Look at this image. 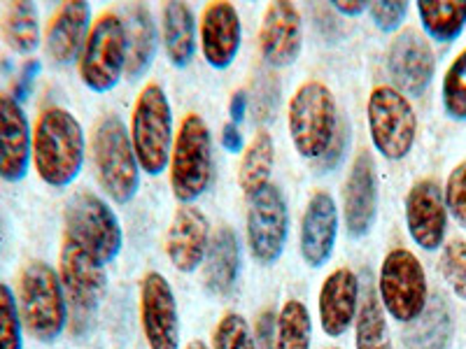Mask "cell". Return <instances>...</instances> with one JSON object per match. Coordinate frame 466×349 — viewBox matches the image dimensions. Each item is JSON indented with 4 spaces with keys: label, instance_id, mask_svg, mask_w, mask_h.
<instances>
[{
    "label": "cell",
    "instance_id": "obj_16",
    "mask_svg": "<svg viewBox=\"0 0 466 349\" xmlns=\"http://www.w3.org/2000/svg\"><path fill=\"white\" fill-rule=\"evenodd\" d=\"M378 217V174L369 149H360L343 186V222L350 238H364Z\"/></svg>",
    "mask_w": 466,
    "mask_h": 349
},
{
    "label": "cell",
    "instance_id": "obj_39",
    "mask_svg": "<svg viewBox=\"0 0 466 349\" xmlns=\"http://www.w3.org/2000/svg\"><path fill=\"white\" fill-rule=\"evenodd\" d=\"M369 15L382 33H394L401 28L403 19H406L408 3H371Z\"/></svg>",
    "mask_w": 466,
    "mask_h": 349
},
{
    "label": "cell",
    "instance_id": "obj_28",
    "mask_svg": "<svg viewBox=\"0 0 466 349\" xmlns=\"http://www.w3.org/2000/svg\"><path fill=\"white\" fill-rule=\"evenodd\" d=\"M276 164V143L268 131H259L243 152L238 168V184L245 196H255L270 184V173Z\"/></svg>",
    "mask_w": 466,
    "mask_h": 349
},
{
    "label": "cell",
    "instance_id": "obj_1",
    "mask_svg": "<svg viewBox=\"0 0 466 349\" xmlns=\"http://www.w3.org/2000/svg\"><path fill=\"white\" fill-rule=\"evenodd\" d=\"M85 131L66 107H47L33 128V165L37 177L54 189H66L85 168Z\"/></svg>",
    "mask_w": 466,
    "mask_h": 349
},
{
    "label": "cell",
    "instance_id": "obj_15",
    "mask_svg": "<svg viewBox=\"0 0 466 349\" xmlns=\"http://www.w3.org/2000/svg\"><path fill=\"white\" fill-rule=\"evenodd\" d=\"M406 226L424 252H436L445 243L448 233V205L443 189L431 177H422L406 194Z\"/></svg>",
    "mask_w": 466,
    "mask_h": 349
},
{
    "label": "cell",
    "instance_id": "obj_18",
    "mask_svg": "<svg viewBox=\"0 0 466 349\" xmlns=\"http://www.w3.org/2000/svg\"><path fill=\"white\" fill-rule=\"evenodd\" d=\"M303 47V26L294 3H270L259 28L261 56L273 68H287Z\"/></svg>",
    "mask_w": 466,
    "mask_h": 349
},
{
    "label": "cell",
    "instance_id": "obj_17",
    "mask_svg": "<svg viewBox=\"0 0 466 349\" xmlns=\"http://www.w3.org/2000/svg\"><path fill=\"white\" fill-rule=\"evenodd\" d=\"M33 161V131L22 103L0 94V180L22 182Z\"/></svg>",
    "mask_w": 466,
    "mask_h": 349
},
{
    "label": "cell",
    "instance_id": "obj_10",
    "mask_svg": "<svg viewBox=\"0 0 466 349\" xmlns=\"http://www.w3.org/2000/svg\"><path fill=\"white\" fill-rule=\"evenodd\" d=\"M369 133L371 143L387 161H401L413 152L418 140V115L408 95L394 86H376L369 95Z\"/></svg>",
    "mask_w": 466,
    "mask_h": 349
},
{
    "label": "cell",
    "instance_id": "obj_24",
    "mask_svg": "<svg viewBox=\"0 0 466 349\" xmlns=\"http://www.w3.org/2000/svg\"><path fill=\"white\" fill-rule=\"evenodd\" d=\"M240 273V243L236 231L219 228L210 238L206 261H203V284L212 296H227Z\"/></svg>",
    "mask_w": 466,
    "mask_h": 349
},
{
    "label": "cell",
    "instance_id": "obj_8",
    "mask_svg": "<svg viewBox=\"0 0 466 349\" xmlns=\"http://www.w3.org/2000/svg\"><path fill=\"white\" fill-rule=\"evenodd\" d=\"M66 238L103 265L115 261L124 244L122 224L115 210L91 191L75 194L66 205Z\"/></svg>",
    "mask_w": 466,
    "mask_h": 349
},
{
    "label": "cell",
    "instance_id": "obj_12",
    "mask_svg": "<svg viewBox=\"0 0 466 349\" xmlns=\"http://www.w3.org/2000/svg\"><path fill=\"white\" fill-rule=\"evenodd\" d=\"M289 235V212L282 191L268 184L249 198L248 244L259 264L273 265L285 252Z\"/></svg>",
    "mask_w": 466,
    "mask_h": 349
},
{
    "label": "cell",
    "instance_id": "obj_21",
    "mask_svg": "<svg viewBox=\"0 0 466 349\" xmlns=\"http://www.w3.org/2000/svg\"><path fill=\"white\" fill-rule=\"evenodd\" d=\"M339 238V207L329 191H315L301 219V256L308 265L322 268L334 254Z\"/></svg>",
    "mask_w": 466,
    "mask_h": 349
},
{
    "label": "cell",
    "instance_id": "obj_22",
    "mask_svg": "<svg viewBox=\"0 0 466 349\" xmlns=\"http://www.w3.org/2000/svg\"><path fill=\"white\" fill-rule=\"evenodd\" d=\"M360 280L350 268L334 270L319 289V322L329 338H340L357 322L360 313Z\"/></svg>",
    "mask_w": 466,
    "mask_h": 349
},
{
    "label": "cell",
    "instance_id": "obj_11",
    "mask_svg": "<svg viewBox=\"0 0 466 349\" xmlns=\"http://www.w3.org/2000/svg\"><path fill=\"white\" fill-rule=\"evenodd\" d=\"M127 73V33L122 16L103 12L91 26L85 49L80 54V77L94 94L115 89Z\"/></svg>",
    "mask_w": 466,
    "mask_h": 349
},
{
    "label": "cell",
    "instance_id": "obj_32",
    "mask_svg": "<svg viewBox=\"0 0 466 349\" xmlns=\"http://www.w3.org/2000/svg\"><path fill=\"white\" fill-rule=\"evenodd\" d=\"M313 343V319L301 301H285L278 314L276 349H310Z\"/></svg>",
    "mask_w": 466,
    "mask_h": 349
},
{
    "label": "cell",
    "instance_id": "obj_4",
    "mask_svg": "<svg viewBox=\"0 0 466 349\" xmlns=\"http://www.w3.org/2000/svg\"><path fill=\"white\" fill-rule=\"evenodd\" d=\"M91 154L98 184L115 203L133 201L140 186V164L133 152L131 133L119 116L107 115L96 124Z\"/></svg>",
    "mask_w": 466,
    "mask_h": 349
},
{
    "label": "cell",
    "instance_id": "obj_30",
    "mask_svg": "<svg viewBox=\"0 0 466 349\" xmlns=\"http://www.w3.org/2000/svg\"><path fill=\"white\" fill-rule=\"evenodd\" d=\"M3 40L16 54H33L40 45V15L33 3H12L0 22Z\"/></svg>",
    "mask_w": 466,
    "mask_h": 349
},
{
    "label": "cell",
    "instance_id": "obj_9",
    "mask_svg": "<svg viewBox=\"0 0 466 349\" xmlns=\"http://www.w3.org/2000/svg\"><path fill=\"white\" fill-rule=\"evenodd\" d=\"M380 305L394 322L413 324L430 303L427 273L418 256L406 247L392 249L385 256L378 277Z\"/></svg>",
    "mask_w": 466,
    "mask_h": 349
},
{
    "label": "cell",
    "instance_id": "obj_38",
    "mask_svg": "<svg viewBox=\"0 0 466 349\" xmlns=\"http://www.w3.org/2000/svg\"><path fill=\"white\" fill-rule=\"evenodd\" d=\"M448 214H452L461 228H466V159L451 170L443 186Z\"/></svg>",
    "mask_w": 466,
    "mask_h": 349
},
{
    "label": "cell",
    "instance_id": "obj_33",
    "mask_svg": "<svg viewBox=\"0 0 466 349\" xmlns=\"http://www.w3.org/2000/svg\"><path fill=\"white\" fill-rule=\"evenodd\" d=\"M441 101L445 115L455 122H466V49H461L443 75Z\"/></svg>",
    "mask_w": 466,
    "mask_h": 349
},
{
    "label": "cell",
    "instance_id": "obj_3",
    "mask_svg": "<svg viewBox=\"0 0 466 349\" xmlns=\"http://www.w3.org/2000/svg\"><path fill=\"white\" fill-rule=\"evenodd\" d=\"M19 314L31 338L52 344L68 326V305L56 270L45 261H31L19 277Z\"/></svg>",
    "mask_w": 466,
    "mask_h": 349
},
{
    "label": "cell",
    "instance_id": "obj_45",
    "mask_svg": "<svg viewBox=\"0 0 466 349\" xmlns=\"http://www.w3.org/2000/svg\"><path fill=\"white\" fill-rule=\"evenodd\" d=\"M371 3H360V0H336L331 3V10L339 12L340 16H360L364 12H369Z\"/></svg>",
    "mask_w": 466,
    "mask_h": 349
},
{
    "label": "cell",
    "instance_id": "obj_31",
    "mask_svg": "<svg viewBox=\"0 0 466 349\" xmlns=\"http://www.w3.org/2000/svg\"><path fill=\"white\" fill-rule=\"evenodd\" d=\"M355 347L357 349H392L387 313L382 310L376 296V289L369 286L366 296L360 303V313L355 322Z\"/></svg>",
    "mask_w": 466,
    "mask_h": 349
},
{
    "label": "cell",
    "instance_id": "obj_41",
    "mask_svg": "<svg viewBox=\"0 0 466 349\" xmlns=\"http://www.w3.org/2000/svg\"><path fill=\"white\" fill-rule=\"evenodd\" d=\"M40 70H43V64H40L37 58H28L26 64L22 65V70L16 75L15 86H12V98H15V101L24 103L28 95H31L33 85H35V77L40 75Z\"/></svg>",
    "mask_w": 466,
    "mask_h": 349
},
{
    "label": "cell",
    "instance_id": "obj_40",
    "mask_svg": "<svg viewBox=\"0 0 466 349\" xmlns=\"http://www.w3.org/2000/svg\"><path fill=\"white\" fill-rule=\"evenodd\" d=\"M348 143H350V131H348V126L340 122L339 131H336V135H334V140H331V145H329V149L318 159L319 173H331L334 168H339V164L343 161V156H345V149H348Z\"/></svg>",
    "mask_w": 466,
    "mask_h": 349
},
{
    "label": "cell",
    "instance_id": "obj_35",
    "mask_svg": "<svg viewBox=\"0 0 466 349\" xmlns=\"http://www.w3.org/2000/svg\"><path fill=\"white\" fill-rule=\"evenodd\" d=\"M439 268L452 294L466 301V240H451L443 244Z\"/></svg>",
    "mask_w": 466,
    "mask_h": 349
},
{
    "label": "cell",
    "instance_id": "obj_23",
    "mask_svg": "<svg viewBox=\"0 0 466 349\" xmlns=\"http://www.w3.org/2000/svg\"><path fill=\"white\" fill-rule=\"evenodd\" d=\"M91 26L94 24H91L89 3L73 0L58 7L45 33V47L54 64L70 65L75 58H80Z\"/></svg>",
    "mask_w": 466,
    "mask_h": 349
},
{
    "label": "cell",
    "instance_id": "obj_26",
    "mask_svg": "<svg viewBox=\"0 0 466 349\" xmlns=\"http://www.w3.org/2000/svg\"><path fill=\"white\" fill-rule=\"evenodd\" d=\"M122 22L127 33V75L138 80L157 56V26L147 5H128Z\"/></svg>",
    "mask_w": 466,
    "mask_h": 349
},
{
    "label": "cell",
    "instance_id": "obj_5",
    "mask_svg": "<svg viewBox=\"0 0 466 349\" xmlns=\"http://www.w3.org/2000/svg\"><path fill=\"white\" fill-rule=\"evenodd\" d=\"M291 143L303 159L318 161L340 126L339 105L327 85L310 80L299 86L287 107Z\"/></svg>",
    "mask_w": 466,
    "mask_h": 349
},
{
    "label": "cell",
    "instance_id": "obj_34",
    "mask_svg": "<svg viewBox=\"0 0 466 349\" xmlns=\"http://www.w3.org/2000/svg\"><path fill=\"white\" fill-rule=\"evenodd\" d=\"M0 349H24V324L15 291L0 282Z\"/></svg>",
    "mask_w": 466,
    "mask_h": 349
},
{
    "label": "cell",
    "instance_id": "obj_19",
    "mask_svg": "<svg viewBox=\"0 0 466 349\" xmlns=\"http://www.w3.org/2000/svg\"><path fill=\"white\" fill-rule=\"evenodd\" d=\"M243 40L238 10L231 3H210L203 7L198 43L206 64L215 70H227L236 61Z\"/></svg>",
    "mask_w": 466,
    "mask_h": 349
},
{
    "label": "cell",
    "instance_id": "obj_46",
    "mask_svg": "<svg viewBox=\"0 0 466 349\" xmlns=\"http://www.w3.org/2000/svg\"><path fill=\"white\" fill-rule=\"evenodd\" d=\"M185 349H210V347H208V344L203 343V340H191V343L187 344Z\"/></svg>",
    "mask_w": 466,
    "mask_h": 349
},
{
    "label": "cell",
    "instance_id": "obj_44",
    "mask_svg": "<svg viewBox=\"0 0 466 349\" xmlns=\"http://www.w3.org/2000/svg\"><path fill=\"white\" fill-rule=\"evenodd\" d=\"M222 147L231 154L245 152L243 133L238 131V126H236V124H227V126L222 128Z\"/></svg>",
    "mask_w": 466,
    "mask_h": 349
},
{
    "label": "cell",
    "instance_id": "obj_20",
    "mask_svg": "<svg viewBox=\"0 0 466 349\" xmlns=\"http://www.w3.org/2000/svg\"><path fill=\"white\" fill-rule=\"evenodd\" d=\"M210 247V224L198 207L182 205L166 233V256L180 273H194L206 261Z\"/></svg>",
    "mask_w": 466,
    "mask_h": 349
},
{
    "label": "cell",
    "instance_id": "obj_6",
    "mask_svg": "<svg viewBox=\"0 0 466 349\" xmlns=\"http://www.w3.org/2000/svg\"><path fill=\"white\" fill-rule=\"evenodd\" d=\"M170 189L182 205L203 196L212 180V135L197 112L185 115L170 152Z\"/></svg>",
    "mask_w": 466,
    "mask_h": 349
},
{
    "label": "cell",
    "instance_id": "obj_25",
    "mask_svg": "<svg viewBox=\"0 0 466 349\" xmlns=\"http://www.w3.org/2000/svg\"><path fill=\"white\" fill-rule=\"evenodd\" d=\"M161 37L173 68H187L197 54V16L187 3H166L161 10Z\"/></svg>",
    "mask_w": 466,
    "mask_h": 349
},
{
    "label": "cell",
    "instance_id": "obj_37",
    "mask_svg": "<svg viewBox=\"0 0 466 349\" xmlns=\"http://www.w3.org/2000/svg\"><path fill=\"white\" fill-rule=\"evenodd\" d=\"M252 110H255V119L259 124H268L276 119L278 105H280V80L278 75L264 73L259 75L252 85V95H249Z\"/></svg>",
    "mask_w": 466,
    "mask_h": 349
},
{
    "label": "cell",
    "instance_id": "obj_13",
    "mask_svg": "<svg viewBox=\"0 0 466 349\" xmlns=\"http://www.w3.org/2000/svg\"><path fill=\"white\" fill-rule=\"evenodd\" d=\"M387 73L403 95H422L436 73V56L430 37L418 28H403L387 49Z\"/></svg>",
    "mask_w": 466,
    "mask_h": 349
},
{
    "label": "cell",
    "instance_id": "obj_7",
    "mask_svg": "<svg viewBox=\"0 0 466 349\" xmlns=\"http://www.w3.org/2000/svg\"><path fill=\"white\" fill-rule=\"evenodd\" d=\"M131 143L140 170L152 177L164 173L173 152V110L168 95L157 82L140 91L131 115Z\"/></svg>",
    "mask_w": 466,
    "mask_h": 349
},
{
    "label": "cell",
    "instance_id": "obj_36",
    "mask_svg": "<svg viewBox=\"0 0 466 349\" xmlns=\"http://www.w3.org/2000/svg\"><path fill=\"white\" fill-rule=\"evenodd\" d=\"M215 349H257L255 335L249 331L248 319L238 313H228L219 319L212 338Z\"/></svg>",
    "mask_w": 466,
    "mask_h": 349
},
{
    "label": "cell",
    "instance_id": "obj_27",
    "mask_svg": "<svg viewBox=\"0 0 466 349\" xmlns=\"http://www.w3.org/2000/svg\"><path fill=\"white\" fill-rule=\"evenodd\" d=\"M455 334V322L448 303L441 296H434L424 313L408 324L406 334H403V344L406 349H448Z\"/></svg>",
    "mask_w": 466,
    "mask_h": 349
},
{
    "label": "cell",
    "instance_id": "obj_14",
    "mask_svg": "<svg viewBox=\"0 0 466 349\" xmlns=\"http://www.w3.org/2000/svg\"><path fill=\"white\" fill-rule=\"evenodd\" d=\"M140 324L149 349H180V317L170 282L152 270L140 282Z\"/></svg>",
    "mask_w": 466,
    "mask_h": 349
},
{
    "label": "cell",
    "instance_id": "obj_29",
    "mask_svg": "<svg viewBox=\"0 0 466 349\" xmlns=\"http://www.w3.org/2000/svg\"><path fill=\"white\" fill-rule=\"evenodd\" d=\"M418 15L424 33L436 43H452L466 26V0H422Z\"/></svg>",
    "mask_w": 466,
    "mask_h": 349
},
{
    "label": "cell",
    "instance_id": "obj_2",
    "mask_svg": "<svg viewBox=\"0 0 466 349\" xmlns=\"http://www.w3.org/2000/svg\"><path fill=\"white\" fill-rule=\"evenodd\" d=\"M58 277L68 305V326L75 338H85L94 328L101 303L107 291L106 265L98 264L89 252L64 238L58 254Z\"/></svg>",
    "mask_w": 466,
    "mask_h": 349
},
{
    "label": "cell",
    "instance_id": "obj_42",
    "mask_svg": "<svg viewBox=\"0 0 466 349\" xmlns=\"http://www.w3.org/2000/svg\"><path fill=\"white\" fill-rule=\"evenodd\" d=\"M276 331H278V317L270 310L259 314L257 319V335L255 347L257 349H276Z\"/></svg>",
    "mask_w": 466,
    "mask_h": 349
},
{
    "label": "cell",
    "instance_id": "obj_43",
    "mask_svg": "<svg viewBox=\"0 0 466 349\" xmlns=\"http://www.w3.org/2000/svg\"><path fill=\"white\" fill-rule=\"evenodd\" d=\"M248 105H249V94L245 89H238L231 95V101H228V116H231V124L238 126V124L243 122L245 115H248Z\"/></svg>",
    "mask_w": 466,
    "mask_h": 349
}]
</instances>
